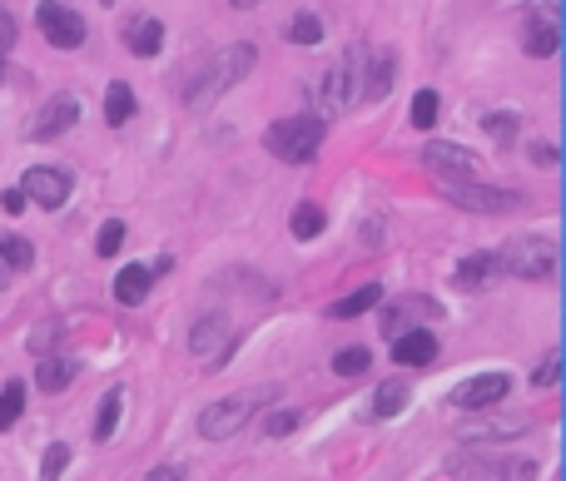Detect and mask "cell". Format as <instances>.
Listing matches in <instances>:
<instances>
[{
    "label": "cell",
    "mask_w": 566,
    "mask_h": 481,
    "mask_svg": "<svg viewBox=\"0 0 566 481\" xmlns=\"http://www.w3.org/2000/svg\"><path fill=\"white\" fill-rule=\"evenodd\" d=\"M423 165L433 169L442 184H477L483 179V159L467 150V144H442V140H433L423 150Z\"/></svg>",
    "instance_id": "cell-7"
},
{
    "label": "cell",
    "mask_w": 566,
    "mask_h": 481,
    "mask_svg": "<svg viewBox=\"0 0 566 481\" xmlns=\"http://www.w3.org/2000/svg\"><path fill=\"white\" fill-rule=\"evenodd\" d=\"M497 273H502V269H497V253H487V248H483V253H467V259L458 263V283H462V288H483V283H492Z\"/></svg>",
    "instance_id": "cell-19"
},
{
    "label": "cell",
    "mask_w": 566,
    "mask_h": 481,
    "mask_svg": "<svg viewBox=\"0 0 566 481\" xmlns=\"http://www.w3.org/2000/svg\"><path fill=\"white\" fill-rule=\"evenodd\" d=\"M75 119H80V105H75L70 94H55V100L36 115V125H30V140H60Z\"/></svg>",
    "instance_id": "cell-13"
},
{
    "label": "cell",
    "mask_w": 566,
    "mask_h": 481,
    "mask_svg": "<svg viewBox=\"0 0 566 481\" xmlns=\"http://www.w3.org/2000/svg\"><path fill=\"white\" fill-rule=\"evenodd\" d=\"M393 358L408 367H433L437 363V338L427 328H408L393 338Z\"/></svg>",
    "instance_id": "cell-14"
},
{
    "label": "cell",
    "mask_w": 566,
    "mask_h": 481,
    "mask_svg": "<svg viewBox=\"0 0 566 481\" xmlns=\"http://www.w3.org/2000/svg\"><path fill=\"white\" fill-rule=\"evenodd\" d=\"M323 229H329V213H323L319 204H298L294 209V238H304L308 244V238H319Z\"/></svg>",
    "instance_id": "cell-28"
},
{
    "label": "cell",
    "mask_w": 566,
    "mask_h": 481,
    "mask_svg": "<svg viewBox=\"0 0 566 481\" xmlns=\"http://www.w3.org/2000/svg\"><path fill=\"white\" fill-rule=\"evenodd\" d=\"M75 373H80V363H75V358H40V363H36V382H40L46 392L70 388Z\"/></svg>",
    "instance_id": "cell-18"
},
{
    "label": "cell",
    "mask_w": 566,
    "mask_h": 481,
    "mask_svg": "<svg viewBox=\"0 0 566 481\" xmlns=\"http://www.w3.org/2000/svg\"><path fill=\"white\" fill-rule=\"evenodd\" d=\"M25 204H46V209H60L70 199V174L65 169H25V184H21Z\"/></svg>",
    "instance_id": "cell-12"
},
{
    "label": "cell",
    "mask_w": 566,
    "mask_h": 481,
    "mask_svg": "<svg viewBox=\"0 0 566 481\" xmlns=\"http://www.w3.org/2000/svg\"><path fill=\"white\" fill-rule=\"evenodd\" d=\"M0 288H11V273H5V263H0Z\"/></svg>",
    "instance_id": "cell-42"
},
{
    "label": "cell",
    "mask_w": 566,
    "mask_h": 481,
    "mask_svg": "<svg viewBox=\"0 0 566 481\" xmlns=\"http://www.w3.org/2000/svg\"><path fill=\"white\" fill-rule=\"evenodd\" d=\"M150 481H184V467H154Z\"/></svg>",
    "instance_id": "cell-40"
},
{
    "label": "cell",
    "mask_w": 566,
    "mask_h": 481,
    "mask_svg": "<svg viewBox=\"0 0 566 481\" xmlns=\"http://www.w3.org/2000/svg\"><path fill=\"white\" fill-rule=\"evenodd\" d=\"M130 115H134V90L125 80H115L105 90V125H115L119 130V125H130Z\"/></svg>",
    "instance_id": "cell-22"
},
{
    "label": "cell",
    "mask_w": 566,
    "mask_h": 481,
    "mask_svg": "<svg viewBox=\"0 0 566 481\" xmlns=\"http://www.w3.org/2000/svg\"><path fill=\"white\" fill-rule=\"evenodd\" d=\"M15 46V15L0 5V50H11Z\"/></svg>",
    "instance_id": "cell-38"
},
{
    "label": "cell",
    "mask_w": 566,
    "mask_h": 481,
    "mask_svg": "<svg viewBox=\"0 0 566 481\" xmlns=\"http://www.w3.org/2000/svg\"><path fill=\"white\" fill-rule=\"evenodd\" d=\"M0 263H5V273H25V269H30V263H36V248H30V238L0 234Z\"/></svg>",
    "instance_id": "cell-23"
},
{
    "label": "cell",
    "mask_w": 566,
    "mask_h": 481,
    "mask_svg": "<svg viewBox=\"0 0 566 481\" xmlns=\"http://www.w3.org/2000/svg\"><path fill=\"white\" fill-rule=\"evenodd\" d=\"M100 5H115V0H100Z\"/></svg>",
    "instance_id": "cell-44"
},
{
    "label": "cell",
    "mask_w": 566,
    "mask_h": 481,
    "mask_svg": "<svg viewBox=\"0 0 566 481\" xmlns=\"http://www.w3.org/2000/svg\"><path fill=\"white\" fill-rule=\"evenodd\" d=\"M150 283H154V273L144 269V263H130V269H119V278H115V298L125 308H140L144 298H150Z\"/></svg>",
    "instance_id": "cell-17"
},
{
    "label": "cell",
    "mask_w": 566,
    "mask_h": 481,
    "mask_svg": "<svg viewBox=\"0 0 566 481\" xmlns=\"http://www.w3.org/2000/svg\"><path fill=\"white\" fill-rule=\"evenodd\" d=\"M119 407H125V392H105V402H100V417H94V442H110L115 437V422H119Z\"/></svg>",
    "instance_id": "cell-29"
},
{
    "label": "cell",
    "mask_w": 566,
    "mask_h": 481,
    "mask_svg": "<svg viewBox=\"0 0 566 481\" xmlns=\"http://www.w3.org/2000/svg\"><path fill=\"white\" fill-rule=\"evenodd\" d=\"M283 36L294 40V46H319V40H323V21L313 11H298L294 21L283 25Z\"/></svg>",
    "instance_id": "cell-25"
},
{
    "label": "cell",
    "mask_w": 566,
    "mask_h": 481,
    "mask_svg": "<svg viewBox=\"0 0 566 481\" xmlns=\"http://www.w3.org/2000/svg\"><path fill=\"white\" fill-rule=\"evenodd\" d=\"M527 154H531V159H537L542 169H556V150H552L546 140H531V144H527Z\"/></svg>",
    "instance_id": "cell-37"
},
{
    "label": "cell",
    "mask_w": 566,
    "mask_h": 481,
    "mask_svg": "<svg viewBox=\"0 0 566 481\" xmlns=\"http://www.w3.org/2000/svg\"><path fill=\"white\" fill-rule=\"evenodd\" d=\"M298 427V412H273L269 417V437H288Z\"/></svg>",
    "instance_id": "cell-36"
},
{
    "label": "cell",
    "mask_w": 566,
    "mask_h": 481,
    "mask_svg": "<svg viewBox=\"0 0 566 481\" xmlns=\"http://www.w3.org/2000/svg\"><path fill=\"white\" fill-rule=\"evenodd\" d=\"M36 25H40V36H46L55 50H80L85 46V15L70 11L65 0H40V5H36Z\"/></svg>",
    "instance_id": "cell-8"
},
{
    "label": "cell",
    "mask_w": 566,
    "mask_h": 481,
    "mask_svg": "<svg viewBox=\"0 0 566 481\" xmlns=\"http://www.w3.org/2000/svg\"><path fill=\"white\" fill-rule=\"evenodd\" d=\"M189 352L194 358H209V367H224L229 352H234V328H229L224 313H209L194 323V333H189Z\"/></svg>",
    "instance_id": "cell-9"
},
{
    "label": "cell",
    "mask_w": 566,
    "mask_h": 481,
    "mask_svg": "<svg viewBox=\"0 0 566 481\" xmlns=\"http://www.w3.org/2000/svg\"><path fill=\"white\" fill-rule=\"evenodd\" d=\"M393 75H398V55L393 50H368V70H363V100H388Z\"/></svg>",
    "instance_id": "cell-15"
},
{
    "label": "cell",
    "mask_w": 566,
    "mask_h": 481,
    "mask_svg": "<svg viewBox=\"0 0 566 481\" xmlns=\"http://www.w3.org/2000/svg\"><path fill=\"white\" fill-rule=\"evenodd\" d=\"M21 412H25V382H5L0 388V432H11L15 422H21Z\"/></svg>",
    "instance_id": "cell-26"
},
{
    "label": "cell",
    "mask_w": 566,
    "mask_h": 481,
    "mask_svg": "<svg viewBox=\"0 0 566 481\" xmlns=\"http://www.w3.org/2000/svg\"><path fill=\"white\" fill-rule=\"evenodd\" d=\"M0 209H5V213H25V194H21V188H0Z\"/></svg>",
    "instance_id": "cell-39"
},
{
    "label": "cell",
    "mask_w": 566,
    "mask_h": 481,
    "mask_svg": "<svg viewBox=\"0 0 566 481\" xmlns=\"http://www.w3.org/2000/svg\"><path fill=\"white\" fill-rule=\"evenodd\" d=\"M363 70H368V46H353L338 65H329V70L313 80V90L308 94H313V105L323 109L319 119L348 115L353 105H363Z\"/></svg>",
    "instance_id": "cell-2"
},
{
    "label": "cell",
    "mask_w": 566,
    "mask_h": 481,
    "mask_svg": "<svg viewBox=\"0 0 566 481\" xmlns=\"http://www.w3.org/2000/svg\"><path fill=\"white\" fill-rule=\"evenodd\" d=\"M368 363H373V352H368V348H343L333 367H338L343 377H358V373H368Z\"/></svg>",
    "instance_id": "cell-34"
},
{
    "label": "cell",
    "mask_w": 566,
    "mask_h": 481,
    "mask_svg": "<svg viewBox=\"0 0 566 481\" xmlns=\"http://www.w3.org/2000/svg\"><path fill=\"white\" fill-rule=\"evenodd\" d=\"M125 46H130L140 60H154L159 46H165V25L154 21V15H134V21L125 25Z\"/></svg>",
    "instance_id": "cell-16"
},
{
    "label": "cell",
    "mask_w": 566,
    "mask_h": 481,
    "mask_svg": "<svg viewBox=\"0 0 566 481\" xmlns=\"http://www.w3.org/2000/svg\"><path fill=\"white\" fill-rule=\"evenodd\" d=\"M273 398V388H254V392H234L224 402H209V412L200 417V437L204 442H229L234 432H244L248 417Z\"/></svg>",
    "instance_id": "cell-4"
},
{
    "label": "cell",
    "mask_w": 566,
    "mask_h": 481,
    "mask_svg": "<svg viewBox=\"0 0 566 481\" xmlns=\"http://www.w3.org/2000/svg\"><path fill=\"white\" fill-rule=\"evenodd\" d=\"M259 65V50L248 46V40H234V46H219L209 60H204L200 70L189 75V84H184V105H194V109H204V105H214L224 90H234L239 80H244L248 70Z\"/></svg>",
    "instance_id": "cell-1"
},
{
    "label": "cell",
    "mask_w": 566,
    "mask_h": 481,
    "mask_svg": "<svg viewBox=\"0 0 566 481\" xmlns=\"http://www.w3.org/2000/svg\"><path fill=\"white\" fill-rule=\"evenodd\" d=\"M556 377H562V358H556V352H546L542 367H537V377H531V382H537V388H556Z\"/></svg>",
    "instance_id": "cell-35"
},
{
    "label": "cell",
    "mask_w": 566,
    "mask_h": 481,
    "mask_svg": "<svg viewBox=\"0 0 566 481\" xmlns=\"http://www.w3.org/2000/svg\"><path fill=\"white\" fill-rule=\"evenodd\" d=\"M119 248H125V223L105 219V223H100V238H94V253H100V259H115Z\"/></svg>",
    "instance_id": "cell-30"
},
{
    "label": "cell",
    "mask_w": 566,
    "mask_h": 481,
    "mask_svg": "<svg viewBox=\"0 0 566 481\" xmlns=\"http://www.w3.org/2000/svg\"><path fill=\"white\" fill-rule=\"evenodd\" d=\"M417 313H427V317H437V303H427V298H402V303H393L388 313H383V328H388V338H398L408 323H413Z\"/></svg>",
    "instance_id": "cell-20"
},
{
    "label": "cell",
    "mask_w": 566,
    "mask_h": 481,
    "mask_svg": "<svg viewBox=\"0 0 566 481\" xmlns=\"http://www.w3.org/2000/svg\"><path fill=\"white\" fill-rule=\"evenodd\" d=\"M556 46H562V30H556V25H546V21H527V36H522V50H527V55L552 60V55H556Z\"/></svg>",
    "instance_id": "cell-21"
},
{
    "label": "cell",
    "mask_w": 566,
    "mask_h": 481,
    "mask_svg": "<svg viewBox=\"0 0 566 481\" xmlns=\"http://www.w3.org/2000/svg\"><path fill=\"white\" fill-rule=\"evenodd\" d=\"M402 407H408V382L402 377H393V382H383L373 392V417H398Z\"/></svg>",
    "instance_id": "cell-24"
},
{
    "label": "cell",
    "mask_w": 566,
    "mask_h": 481,
    "mask_svg": "<svg viewBox=\"0 0 566 481\" xmlns=\"http://www.w3.org/2000/svg\"><path fill=\"white\" fill-rule=\"evenodd\" d=\"M458 481H537V461L531 457H497V452H462L448 461Z\"/></svg>",
    "instance_id": "cell-6"
},
{
    "label": "cell",
    "mask_w": 566,
    "mask_h": 481,
    "mask_svg": "<svg viewBox=\"0 0 566 481\" xmlns=\"http://www.w3.org/2000/svg\"><path fill=\"white\" fill-rule=\"evenodd\" d=\"M483 130L492 134L497 144H512V140H517V115H512V109H497V115L483 119Z\"/></svg>",
    "instance_id": "cell-32"
},
{
    "label": "cell",
    "mask_w": 566,
    "mask_h": 481,
    "mask_svg": "<svg viewBox=\"0 0 566 481\" xmlns=\"http://www.w3.org/2000/svg\"><path fill=\"white\" fill-rule=\"evenodd\" d=\"M497 269L527 283H552L556 278V244L552 238H512L497 253Z\"/></svg>",
    "instance_id": "cell-5"
},
{
    "label": "cell",
    "mask_w": 566,
    "mask_h": 481,
    "mask_svg": "<svg viewBox=\"0 0 566 481\" xmlns=\"http://www.w3.org/2000/svg\"><path fill=\"white\" fill-rule=\"evenodd\" d=\"M377 303H383V288H377V283H363L358 294L338 298V303H333V313H338V317H358V313H368V308H377Z\"/></svg>",
    "instance_id": "cell-27"
},
{
    "label": "cell",
    "mask_w": 566,
    "mask_h": 481,
    "mask_svg": "<svg viewBox=\"0 0 566 481\" xmlns=\"http://www.w3.org/2000/svg\"><path fill=\"white\" fill-rule=\"evenodd\" d=\"M507 392H512L507 373H477V377H467V382H458L448 402L452 407H462V412H483V407H497Z\"/></svg>",
    "instance_id": "cell-10"
},
{
    "label": "cell",
    "mask_w": 566,
    "mask_h": 481,
    "mask_svg": "<svg viewBox=\"0 0 566 481\" xmlns=\"http://www.w3.org/2000/svg\"><path fill=\"white\" fill-rule=\"evenodd\" d=\"M323 140H329V119L294 115V119H273L269 134H263V150L273 159H283V165H308L323 150Z\"/></svg>",
    "instance_id": "cell-3"
},
{
    "label": "cell",
    "mask_w": 566,
    "mask_h": 481,
    "mask_svg": "<svg viewBox=\"0 0 566 481\" xmlns=\"http://www.w3.org/2000/svg\"><path fill=\"white\" fill-rule=\"evenodd\" d=\"M0 80H5V50H0Z\"/></svg>",
    "instance_id": "cell-43"
},
{
    "label": "cell",
    "mask_w": 566,
    "mask_h": 481,
    "mask_svg": "<svg viewBox=\"0 0 566 481\" xmlns=\"http://www.w3.org/2000/svg\"><path fill=\"white\" fill-rule=\"evenodd\" d=\"M229 5H234V11H248V5H259V0H229Z\"/></svg>",
    "instance_id": "cell-41"
},
{
    "label": "cell",
    "mask_w": 566,
    "mask_h": 481,
    "mask_svg": "<svg viewBox=\"0 0 566 481\" xmlns=\"http://www.w3.org/2000/svg\"><path fill=\"white\" fill-rule=\"evenodd\" d=\"M437 105H442L437 90H417L413 94V130H433V125H437Z\"/></svg>",
    "instance_id": "cell-31"
},
{
    "label": "cell",
    "mask_w": 566,
    "mask_h": 481,
    "mask_svg": "<svg viewBox=\"0 0 566 481\" xmlns=\"http://www.w3.org/2000/svg\"><path fill=\"white\" fill-rule=\"evenodd\" d=\"M448 188V199L462 204L467 213H507L522 204V194H512V188H492V184H442Z\"/></svg>",
    "instance_id": "cell-11"
},
{
    "label": "cell",
    "mask_w": 566,
    "mask_h": 481,
    "mask_svg": "<svg viewBox=\"0 0 566 481\" xmlns=\"http://www.w3.org/2000/svg\"><path fill=\"white\" fill-rule=\"evenodd\" d=\"M65 467H70V446L55 442L46 452V461H40V481H60V477H65Z\"/></svg>",
    "instance_id": "cell-33"
}]
</instances>
